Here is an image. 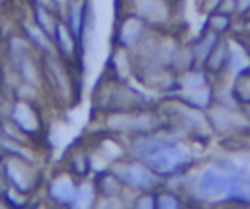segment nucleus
Masks as SVG:
<instances>
[{
    "label": "nucleus",
    "mask_w": 250,
    "mask_h": 209,
    "mask_svg": "<svg viewBox=\"0 0 250 209\" xmlns=\"http://www.w3.org/2000/svg\"><path fill=\"white\" fill-rule=\"evenodd\" d=\"M2 199H4V205L6 207H16V209H23L27 205H33V195H27V193H21L18 189H14L12 186H6L2 189Z\"/></svg>",
    "instance_id": "22"
},
{
    "label": "nucleus",
    "mask_w": 250,
    "mask_h": 209,
    "mask_svg": "<svg viewBox=\"0 0 250 209\" xmlns=\"http://www.w3.org/2000/svg\"><path fill=\"white\" fill-rule=\"evenodd\" d=\"M111 170L115 172V176L121 180V184L125 186V189L129 193H139V191H150V189H158L160 184L164 180H160L143 160L127 156L119 162H115L111 166Z\"/></svg>",
    "instance_id": "6"
},
{
    "label": "nucleus",
    "mask_w": 250,
    "mask_h": 209,
    "mask_svg": "<svg viewBox=\"0 0 250 209\" xmlns=\"http://www.w3.org/2000/svg\"><path fill=\"white\" fill-rule=\"evenodd\" d=\"M107 70L109 76L115 80H127L131 76V72L135 70V61H133V53L121 47H113L109 61H107Z\"/></svg>",
    "instance_id": "16"
},
{
    "label": "nucleus",
    "mask_w": 250,
    "mask_h": 209,
    "mask_svg": "<svg viewBox=\"0 0 250 209\" xmlns=\"http://www.w3.org/2000/svg\"><path fill=\"white\" fill-rule=\"evenodd\" d=\"M0 164H2V172H4L6 184L12 186L14 189L21 191V193L35 195L37 189L45 184L43 170L37 164H29L25 160L12 158V156L0 158Z\"/></svg>",
    "instance_id": "7"
},
{
    "label": "nucleus",
    "mask_w": 250,
    "mask_h": 209,
    "mask_svg": "<svg viewBox=\"0 0 250 209\" xmlns=\"http://www.w3.org/2000/svg\"><path fill=\"white\" fill-rule=\"evenodd\" d=\"M125 143H127V154L143 160L160 180L178 178L191 164L189 150L184 145L176 143L162 129L127 139Z\"/></svg>",
    "instance_id": "1"
},
{
    "label": "nucleus",
    "mask_w": 250,
    "mask_h": 209,
    "mask_svg": "<svg viewBox=\"0 0 250 209\" xmlns=\"http://www.w3.org/2000/svg\"><path fill=\"white\" fill-rule=\"evenodd\" d=\"M148 25L135 14L125 12L123 16H119L115 20V27H113V37H111V45L113 47H121L127 51H135L146 37H148Z\"/></svg>",
    "instance_id": "9"
},
{
    "label": "nucleus",
    "mask_w": 250,
    "mask_h": 209,
    "mask_svg": "<svg viewBox=\"0 0 250 209\" xmlns=\"http://www.w3.org/2000/svg\"><path fill=\"white\" fill-rule=\"evenodd\" d=\"M29 12H31V20H33L47 35L53 37L55 27H57L61 16L55 14V12H51V10H47V8H43V6H37V4H29Z\"/></svg>",
    "instance_id": "19"
},
{
    "label": "nucleus",
    "mask_w": 250,
    "mask_h": 209,
    "mask_svg": "<svg viewBox=\"0 0 250 209\" xmlns=\"http://www.w3.org/2000/svg\"><path fill=\"white\" fill-rule=\"evenodd\" d=\"M10 119L33 141L43 135V115L37 107V102H27V100H18L14 98L12 107H10Z\"/></svg>",
    "instance_id": "11"
},
{
    "label": "nucleus",
    "mask_w": 250,
    "mask_h": 209,
    "mask_svg": "<svg viewBox=\"0 0 250 209\" xmlns=\"http://www.w3.org/2000/svg\"><path fill=\"white\" fill-rule=\"evenodd\" d=\"M78 188H80V178H76L66 168L57 170L49 178H45V184H43L45 201L55 207H74Z\"/></svg>",
    "instance_id": "8"
},
{
    "label": "nucleus",
    "mask_w": 250,
    "mask_h": 209,
    "mask_svg": "<svg viewBox=\"0 0 250 209\" xmlns=\"http://www.w3.org/2000/svg\"><path fill=\"white\" fill-rule=\"evenodd\" d=\"M0 207H6V205H4V199H2V195H0Z\"/></svg>",
    "instance_id": "31"
},
{
    "label": "nucleus",
    "mask_w": 250,
    "mask_h": 209,
    "mask_svg": "<svg viewBox=\"0 0 250 209\" xmlns=\"http://www.w3.org/2000/svg\"><path fill=\"white\" fill-rule=\"evenodd\" d=\"M98 199H100V193L96 189L94 180L92 178L80 180V188H78L74 207H94V205H98Z\"/></svg>",
    "instance_id": "21"
},
{
    "label": "nucleus",
    "mask_w": 250,
    "mask_h": 209,
    "mask_svg": "<svg viewBox=\"0 0 250 209\" xmlns=\"http://www.w3.org/2000/svg\"><path fill=\"white\" fill-rule=\"evenodd\" d=\"M53 43H55V49L57 53L68 61L70 64L72 63H78L82 59V53H80V47H78V41L76 37L72 35V31L68 29V25L64 23V20L61 18L57 27H55V33H53Z\"/></svg>",
    "instance_id": "13"
},
{
    "label": "nucleus",
    "mask_w": 250,
    "mask_h": 209,
    "mask_svg": "<svg viewBox=\"0 0 250 209\" xmlns=\"http://www.w3.org/2000/svg\"><path fill=\"white\" fill-rule=\"evenodd\" d=\"M236 4H238V10H240L242 14L250 10V0H236Z\"/></svg>",
    "instance_id": "29"
},
{
    "label": "nucleus",
    "mask_w": 250,
    "mask_h": 209,
    "mask_svg": "<svg viewBox=\"0 0 250 209\" xmlns=\"http://www.w3.org/2000/svg\"><path fill=\"white\" fill-rule=\"evenodd\" d=\"M156 207L158 209H178V207H182V197L174 189H156Z\"/></svg>",
    "instance_id": "24"
},
{
    "label": "nucleus",
    "mask_w": 250,
    "mask_h": 209,
    "mask_svg": "<svg viewBox=\"0 0 250 209\" xmlns=\"http://www.w3.org/2000/svg\"><path fill=\"white\" fill-rule=\"evenodd\" d=\"M41 63H43L45 90H49L51 96L61 105L72 104L74 96H76V84H74V76L70 72V63L64 61L59 53L41 55Z\"/></svg>",
    "instance_id": "5"
},
{
    "label": "nucleus",
    "mask_w": 250,
    "mask_h": 209,
    "mask_svg": "<svg viewBox=\"0 0 250 209\" xmlns=\"http://www.w3.org/2000/svg\"><path fill=\"white\" fill-rule=\"evenodd\" d=\"M66 170L72 172L80 180L92 178V174H94V158H92V154L88 150H84V148H74L66 158Z\"/></svg>",
    "instance_id": "17"
},
{
    "label": "nucleus",
    "mask_w": 250,
    "mask_h": 209,
    "mask_svg": "<svg viewBox=\"0 0 250 209\" xmlns=\"http://www.w3.org/2000/svg\"><path fill=\"white\" fill-rule=\"evenodd\" d=\"M64 23L68 25V29L72 31V35L78 41L80 53L84 55L86 51V41H88V33L92 29V8H90V0H70L64 14H62Z\"/></svg>",
    "instance_id": "10"
},
{
    "label": "nucleus",
    "mask_w": 250,
    "mask_h": 209,
    "mask_svg": "<svg viewBox=\"0 0 250 209\" xmlns=\"http://www.w3.org/2000/svg\"><path fill=\"white\" fill-rule=\"evenodd\" d=\"M217 43H219L217 31H211V33H203V35H201V37L195 41V45H193V49H191V61H193L195 64H201V63H205V61L209 59V55L215 51Z\"/></svg>",
    "instance_id": "20"
},
{
    "label": "nucleus",
    "mask_w": 250,
    "mask_h": 209,
    "mask_svg": "<svg viewBox=\"0 0 250 209\" xmlns=\"http://www.w3.org/2000/svg\"><path fill=\"white\" fill-rule=\"evenodd\" d=\"M229 55H230V51H227V45L215 47V51H213V53L209 55V59L205 61L207 68L213 70V72H217V70H221L223 66H229Z\"/></svg>",
    "instance_id": "25"
},
{
    "label": "nucleus",
    "mask_w": 250,
    "mask_h": 209,
    "mask_svg": "<svg viewBox=\"0 0 250 209\" xmlns=\"http://www.w3.org/2000/svg\"><path fill=\"white\" fill-rule=\"evenodd\" d=\"M92 104L102 115L109 111H129L150 105V102L141 90L131 86L127 80H115L111 76L107 82H102L98 86Z\"/></svg>",
    "instance_id": "4"
},
{
    "label": "nucleus",
    "mask_w": 250,
    "mask_h": 209,
    "mask_svg": "<svg viewBox=\"0 0 250 209\" xmlns=\"http://www.w3.org/2000/svg\"><path fill=\"white\" fill-rule=\"evenodd\" d=\"M193 193L201 201H215V199H225V201H248V188L240 184L238 178H234L232 172L223 170L221 166H207L193 188Z\"/></svg>",
    "instance_id": "2"
},
{
    "label": "nucleus",
    "mask_w": 250,
    "mask_h": 209,
    "mask_svg": "<svg viewBox=\"0 0 250 209\" xmlns=\"http://www.w3.org/2000/svg\"><path fill=\"white\" fill-rule=\"evenodd\" d=\"M129 12L139 16L148 27H160L170 20V6L166 0H131Z\"/></svg>",
    "instance_id": "12"
},
{
    "label": "nucleus",
    "mask_w": 250,
    "mask_h": 209,
    "mask_svg": "<svg viewBox=\"0 0 250 209\" xmlns=\"http://www.w3.org/2000/svg\"><path fill=\"white\" fill-rule=\"evenodd\" d=\"M102 129L107 135H115L127 141L162 129V117L148 107L129 109V111H109L102 115Z\"/></svg>",
    "instance_id": "3"
},
{
    "label": "nucleus",
    "mask_w": 250,
    "mask_h": 209,
    "mask_svg": "<svg viewBox=\"0 0 250 209\" xmlns=\"http://www.w3.org/2000/svg\"><path fill=\"white\" fill-rule=\"evenodd\" d=\"M176 98L193 109H205L213 102V92L209 86H201V88H191V90H180Z\"/></svg>",
    "instance_id": "18"
},
{
    "label": "nucleus",
    "mask_w": 250,
    "mask_h": 209,
    "mask_svg": "<svg viewBox=\"0 0 250 209\" xmlns=\"http://www.w3.org/2000/svg\"><path fill=\"white\" fill-rule=\"evenodd\" d=\"M229 16H211L209 18V25L213 27V31H217V33H221V31H225L227 27H229Z\"/></svg>",
    "instance_id": "27"
},
{
    "label": "nucleus",
    "mask_w": 250,
    "mask_h": 209,
    "mask_svg": "<svg viewBox=\"0 0 250 209\" xmlns=\"http://www.w3.org/2000/svg\"><path fill=\"white\" fill-rule=\"evenodd\" d=\"M242 90H240V100H248L250 102V80H242Z\"/></svg>",
    "instance_id": "28"
},
{
    "label": "nucleus",
    "mask_w": 250,
    "mask_h": 209,
    "mask_svg": "<svg viewBox=\"0 0 250 209\" xmlns=\"http://www.w3.org/2000/svg\"><path fill=\"white\" fill-rule=\"evenodd\" d=\"M96 189L100 193V199H125V186L121 184V180L115 176V172L109 168H102L98 172H94L92 176Z\"/></svg>",
    "instance_id": "14"
},
{
    "label": "nucleus",
    "mask_w": 250,
    "mask_h": 209,
    "mask_svg": "<svg viewBox=\"0 0 250 209\" xmlns=\"http://www.w3.org/2000/svg\"><path fill=\"white\" fill-rule=\"evenodd\" d=\"M129 203L133 207H139V209H156V189L133 193V197H131Z\"/></svg>",
    "instance_id": "26"
},
{
    "label": "nucleus",
    "mask_w": 250,
    "mask_h": 209,
    "mask_svg": "<svg viewBox=\"0 0 250 209\" xmlns=\"http://www.w3.org/2000/svg\"><path fill=\"white\" fill-rule=\"evenodd\" d=\"M8 184H6V178H4V172H2V164H0V193H2V189L6 188Z\"/></svg>",
    "instance_id": "30"
},
{
    "label": "nucleus",
    "mask_w": 250,
    "mask_h": 209,
    "mask_svg": "<svg viewBox=\"0 0 250 209\" xmlns=\"http://www.w3.org/2000/svg\"><path fill=\"white\" fill-rule=\"evenodd\" d=\"M20 31L23 33V37L31 43V47L39 53V55H51V53H57L55 49V43H53V37L47 35L31 18L27 20H20Z\"/></svg>",
    "instance_id": "15"
},
{
    "label": "nucleus",
    "mask_w": 250,
    "mask_h": 209,
    "mask_svg": "<svg viewBox=\"0 0 250 209\" xmlns=\"http://www.w3.org/2000/svg\"><path fill=\"white\" fill-rule=\"evenodd\" d=\"M176 86L180 90H191V88H201L207 86V76L201 70H188L180 76V80L176 82Z\"/></svg>",
    "instance_id": "23"
}]
</instances>
